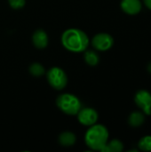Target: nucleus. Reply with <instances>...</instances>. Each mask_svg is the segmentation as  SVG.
Returning a JSON list of instances; mask_svg holds the SVG:
<instances>
[{
	"mask_svg": "<svg viewBox=\"0 0 151 152\" xmlns=\"http://www.w3.org/2000/svg\"><path fill=\"white\" fill-rule=\"evenodd\" d=\"M61 42L62 46L71 53H84L90 45L87 34L77 28L66 29L61 35Z\"/></svg>",
	"mask_w": 151,
	"mask_h": 152,
	"instance_id": "obj_1",
	"label": "nucleus"
},
{
	"mask_svg": "<svg viewBox=\"0 0 151 152\" xmlns=\"http://www.w3.org/2000/svg\"><path fill=\"white\" fill-rule=\"evenodd\" d=\"M109 130L101 124H94L88 127L85 134V145L95 151H101L109 142Z\"/></svg>",
	"mask_w": 151,
	"mask_h": 152,
	"instance_id": "obj_2",
	"label": "nucleus"
},
{
	"mask_svg": "<svg viewBox=\"0 0 151 152\" xmlns=\"http://www.w3.org/2000/svg\"><path fill=\"white\" fill-rule=\"evenodd\" d=\"M56 105L61 112L69 116H76L82 108L80 99L69 93L60 94L56 99Z\"/></svg>",
	"mask_w": 151,
	"mask_h": 152,
	"instance_id": "obj_3",
	"label": "nucleus"
},
{
	"mask_svg": "<svg viewBox=\"0 0 151 152\" xmlns=\"http://www.w3.org/2000/svg\"><path fill=\"white\" fill-rule=\"evenodd\" d=\"M48 84L55 90H63L68 84V76L63 69L54 66L45 73Z\"/></svg>",
	"mask_w": 151,
	"mask_h": 152,
	"instance_id": "obj_4",
	"label": "nucleus"
},
{
	"mask_svg": "<svg viewBox=\"0 0 151 152\" xmlns=\"http://www.w3.org/2000/svg\"><path fill=\"white\" fill-rule=\"evenodd\" d=\"M93 47L99 52H105L109 50L114 45V38L108 33H98L90 41Z\"/></svg>",
	"mask_w": 151,
	"mask_h": 152,
	"instance_id": "obj_5",
	"label": "nucleus"
},
{
	"mask_svg": "<svg viewBox=\"0 0 151 152\" xmlns=\"http://www.w3.org/2000/svg\"><path fill=\"white\" fill-rule=\"evenodd\" d=\"M76 116L78 122L82 126L86 127H89L96 124L99 119L98 112L93 108L91 107H85V108L82 107Z\"/></svg>",
	"mask_w": 151,
	"mask_h": 152,
	"instance_id": "obj_6",
	"label": "nucleus"
},
{
	"mask_svg": "<svg viewBox=\"0 0 151 152\" xmlns=\"http://www.w3.org/2000/svg\"><path fill=\"white\" fill-rule=\"evenodd\" d=\"M134 102L138 108L147 115H151V94L147 90H140L134 95Z\"/></svg>",
	"mask_w": 151,
	"mask_h": 152,
	"instance_id": "obj_7",
	"label": "nucleus"
},
{
	"mask_svg": "<svg viewBox=\"0 0 151 152\" xmlns=\"http://www.w3.org/2000/svg\"><path fill=\"white\" fill-rule=\"evenodd\" d=\"M120 7L124 12L129 15H136L142 11L141 0H122Z\"/></svg>",
	"mask_w": 151,
	"mask_h": 152,
	"instance_id": "obj_8",
	"label": "nucleus"
},
{
	"mask_svg": "<svg viewBox=\"0 0 151 152\" xmlns=\"http://www.w3.org/2000/svg\"><path fill=\"white\" fill-rule=\"evenodd\" d=\"M33 45L37 49H44L49 44V37L44 29H36L32 35Z\"/></svg>",
	"mask_w": 151,
	"mask_h": 152,
	"instance_id": "obj_9",
	"label": "nucleus"
},
{
	"mask_svg": "<svg viewBox=\"0 0 151 152\" xmlns=\"http://www.w3.org/2000/svg\"><path fill=\"white\" fill-rule=\"evenodd\" d=\"M58 142L62 147H71L75 145L77 142V136L74 133L70 131H64L60 134L58 137Z\"/></svg>",
	"mask_w": 151,
	"mask_h": 152,
	"instance_id": "obj_10",
	"label": "nucleus"
},
{
	"mask_svg": "<svg viewBox=\"0 0 151 152\" xmlns=\"http://www.w3.org/2000/svg\"><path fill=\"white\" fill-rule=\"evenodd\" d=\"M145 122V114L141 111H133L128 118V123L132 127H139Z\"/></svg>",
	"mask_w": 151,
	"mask_h": 152,
	"instance_id": "obj_11",
	"label": "nucleus"
},
{
	"mask_svg": "<svg viewBox=\"0 0 151 152\" xmlns=\"http://www.w3.org/2000/svg\"><path fill=\"white\" fill-rule=\"evenodd\" d=\"M84 60L85 63L91 67H94L100 62V56L98 53L93 50H85L84 52Z\"/></svg>",
	"mask_w": 151,
	"mask_h": 152,
	"instance_id": "obj_12",
	"label": "nucleus"
},
{
	"mask_svg": "<svg viewBox=\"0 0 151 152\" xmlns=\"http://www.w3.org/2000/svg\"><path fill=\"white\" fill-rule=\"evenodd\" d=\"M124 150L123 142L118 139H113L109 141L106 146L101 151L102 152H121Z\"/></svg>",
	"mask_w": 151,
	"mask_h": 152,
	"instance_id": "obj_13",
	"label": "nucleus"
},
{
	"mask_svg": "<svg viewBox=\"0 0 151 152\" xmlns=\"http://www.w3.org/2000/svg\"><path fill=\"white\" fill-rule=\"evenodd\" d=\"M28 71L31 76L36 77H40L45 74V69L44 66L39 62H33L28 67Z\"/></svg>",
	"mask_w": 151,
	"mask_h": 152,
	"instance_id": "obj_14",
	"label": "nucleus"
},
{
	"mask_svg": "<svg viewBox=\"0 0 151 152\" xmlns=\"http://www.w3.org/2000/svg\"><path fill=\"white\" fill-rule=\"evenodd\" d=\"M138 147L140 151H151V135H146L141 138L138 142Z\"/></svg>",
	"mask_w": 151,
	"mask_h": 152,
	"instance_id": "obj_15",
	"label": "nucleus"
},
{
	"mask_svg": "<svg viewBox=\"0 0 151 152\" xmlns=\"http://www.w3.org/2000/svg\"><path fill=\"white\" fill-rule=\"evenodd\" d=\"M8 4L13 10H20L25 6L26 0H8Z\"/></svg>",
	"mask_w": 151,
	"mask_h": 152,
	"instance_id": "obj_16",
	"label": "nucleus"
},
{
	"mask_svg": "<svg viewBox=\"0 0 151 152\" xmlns=\"http://www.w3.org/2000/svg\"><path fill=\"white\" fill-rule=\"evenodd\" d=\"M145 5L151 11V0H143Z\"/></svg>",
	"mask_w": 151,
	"mask_h": 152,
	"instance_id": "obj_17",
	"label": "nucleus"
},
{
	"mask_svg": "<svg viewBox=\"0 0 151 152\" xmlns=\"http://www.w3.org/2000/svg\"><path fill=\"white\" fill-rule=\"evenodd\" d=\"M147 69H148V71H149V72L151 74V62L150 63H149V65H148Z\"/></svg>",
	"mask_w": 151,
	"mask_h": 152,
	"instance_id": "obj_18",
	"label": "nucleus"
}]
</instances>
